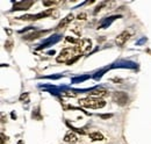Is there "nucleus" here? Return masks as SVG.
Segmentation results:
<instances>
[{
    "label": "nucleus",
    "mask_w": 151,
    "mask_h": 144,
    "mask_svg": "<svg viewBox=\"0 0 151 144\" xmlns=\"http://www.w3.org/2000/svg\"><path fill=\"white\" fill-rule=\"evenodd\" d=\"M86 17H87L86 13H79V14L77 15V19H78V20H85Z\"/></svg>",
    "instance_id": "nucleus-11"
},
{
    "label": "nucleus",
    "mask_w": 151,
    "mask_h": 144,
    "mask_svg": "<svg viewBox=\"0 0 151 144\" xmlns=\"http://www.w3.org/2000/svg\"><path fill=\"white\" fill-rule=\"evenodd\" d=\"M27 98H28V94H22V95H21V98H20V100L22 101L23 99H27Z\"/></svg>",
    "instance_id": "nucleus-13"
},
{
    "label": "nucleus",
    "mask_w": 151,
    "mask_h": 144,
    "mask_svg": "<svg viewBox=\"0 0 151 144\" xmlns=\"http://www.w3.org/2000/svg\"><path fill=\"white\" fill-rule=\"evenodd\" d=\"M58 1H43V5L44 6H54V5H57Z\"/></svg>",
    "instance_id": "nucleus-10"
},
{
    "label": "nucleus",
    "mask_w": 151,
    "mask_h": 144,
    "mask_svg": "<svg viewBox=\"0 0 151 144\" xmlns=\"http://www.w3.org/2000/svg\"><path fill=\"white\" fill-rule=\"evenodd\" d=\"M129 37H130V34H129L128 32H122L120 35L116 37L115 42H116V44H117V45L122 47V45H123V44L129 40Z\"/></svg>",
    "instance_id": "nucleus-4"
},
{
    "label": "nucleus",
    "mask_w": 151,
    "mask_h": 144,
    "mask_svg": "<svg viewBox=\"0 0 151 144\" xmlns=\"http://www.w3.org/2000/svg\"><path fill=\"white\" fill-rule=\"evenodd\" d=\"M107 94H108L107 91H105V90H94V91H92V92H90V96L100 98V99H102V98L106 96Z\"/></svg>",
    "instance_id": "nucleus-7"
},
{
    "label": "nucleus",
    "mask_w": 151,
    "mask_h": 144,
    "mask_svg": "<svg viewBox=\"0 0 151 144\" xmlns=\"http://www.w3.org/2000/svg\"><path fill=\"white\" fill-rule=\"evenodd\" d=\"M64 141L68 142V143H76V142H78V137H77V135H76L73 131H69L65 135Z\"/></svg>",
    "instance_id": "nucleus-5"
},
{
    "label": "nucleus",
    "mask_w": 151,
    "mask_h": 144,
    "mask_svg": "<svg viewBox=\"0 0 151 144\" xmlns=\"http://www.w3.org/2000/svg\"><path fill=\"white\" fill-rule=\"evenodd\" d=\"M79 105L81 107L85 108H92V109H99V108L105 107L106 102L104 99H100V98H94V96H87V98H84V99H80L79 100Z\"/></svg>",
    "instance_id": "nucleus-1"
},
{
    "label": "nucleus",
    "mask_w": 151,
    "mask_h": 144,
    "mask_svg": "<svg viewBox=\"0 0 151 144\" xmlns=\"http://www.w3.org/2000/svg\"><path fill=\"white\" fill-rule=\"evenodd\" d=\"M75 19V17H73V14H69L68 17H65V18L63 19L60 22H59V24H58V27L59 28H64V27H66V26H69V23Z\"/></svg>",
    "instance_id": "nucleus-8"
},
{
    "label": "nucleus",
    "mask_w": 151,
    "mask_h": 144,
    "mask_svg": "<svg viewBox=\"0 0 151 144\" xmlns=\"http://www.w3.org/2000/svg\"><path fill=\"white\" fill-rule=\"evenodd\" d=\"M64 95H66V96H76L75 93H63Z\"/></svg>",
    "instance_id": "nucleus-12"
},
{
    "label": "nucleus",
    "mask_w": 151,
    "mask_h": 144,
    "mask_svg": "<svg viewBox=\"0 0 151 144\" xmlns=\"http://www.w3.org/2000/svg\"><path fill=\"white\" fill-rule=\"evenodd\" d=\"M77 58L75 48H66L63 49L60 51L59 56L57 57V62L58 63H71Z\"/></svg>",
    "instance_id": "nucleus-2"
},
{
    "label": "nucleus",
    "mask_w": 151,
    "mask_h": 144,
    "mask_svg": "<svg viewBox=\"0 0 151 144\" xmlns=\"http://www.w3.org/2000/svg\"><path fill=\"white\" fill-rule=\"evenodd\" d=\"M90 138H91L92 141H102V140H104V136H102L100 132L95 131V132H91V134H90Z\"/></svg>",
    "instance_id": "nucleus-9"
},
{
    "label": "nucleus",
    "mask_w": 151,
    "mask_h": 144,
    "mask_svg": "<svg viewBox=\"0 0 151 144\" xmlns=\"http://www.w3.org/2000/svg\"><path fill=\"white\" fill-rule=\"evenodd\" d=\"M91 44H92L91 41L87 40V38H83V40L78 41L77 44L75 45V51L77 57L78 56H81V55L87 54L90 51V49H91Z\"/></svg>",
    "instance_id": "nucleus-3"
},
{
    "label": "nucleus",
    "mask_w": 151,
    "mask_h": 144,
    "mask_svg": "<svg viewBox=\"0 0 151 144\" xmlns=\"http://www.w3.org/2000/svg\"><path fill=\"white\" fill-rule=\"evenodd\" d=\"M122 96H126V94L123 93V92H117V93H115L114 94V100L116 101V102H119L120 105H124L126 102H127V100H128V98L127 99H122Z\"/></svg>",
    "instance_id": "nucleus-6"
}]
</instances>
